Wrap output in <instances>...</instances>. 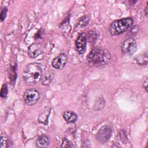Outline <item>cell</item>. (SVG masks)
<instances>
[{"mask_svg":"<svg viewBox=\"0 0 148 148\" xmlns=\"http://www.w3.org/2000/svg\"><path fill=\"white\" fill-rule=\"evenodd\" d=\"M42 77L40 65L36 62L28 64L23 72V78L28 85H34L38 83Z\"/></svg>","mask_w":148,"mask_h":148,"instance_id":"6da1fadb","label":"cell"},{"mask_svg":"<svg viewBox=\"0 0 148 148\" xmlns=\"http://www.w3.org/2000/svg\"><path fill=\"white\" fill-rule=\"evenodd\" d=\"M88 38L91 43H94L98 38V34L97 31L94 30H91L88 32Z\"/></svg>","mask_w":148,"mask_h":148,"instance_id":"2e32d148","label":"cell"},{"mask_svg":"<svg viewBox=\"0 0 148 148\" xmlns=\"http://www.w3.org/2000/svg\"><path fill=\"white\" fill-rule=\"evenodd\" d=\"M50 144V139L46 135H42L37 139L36 145L38 147L43 148L47 147Z\"/></svg>","mask_w":148,"mask_h":148,"instance_id":"8fae6325","label":"cell"},{"mask_svg":"<svg viewBox=\"0 0 148 148\" xmlns=\"http://www.w3.org/2000/svg\"><path fill=\"white\" fill-rule=\"evenodd\" d=\"M112 130L109 125H104L101 127L96 135V139L99 142L103 143L109 139L112 136Z\"/></svg>","mask_w":148,"mask_h":148,"instance_id":"8992f818","label":"cell"},{"mask_svg":"<svg viewBox=\"0 0 148 148\" xmlns=\"http://www.w3.org/2000/svg\"><path fill=\"white\" fill-rule=\"evenodd\" d=\"M8 94V86L6 83L3 84L2 86V88L1 89V93H0V95L1 97L2 98H6L7 95Z\"/></svg>","mask_w":148,"mask_h":148,"instance_id":"e0dca14e","label":"cell"},{"mask_svg":"<svg viewBox=\"0 0 148 148\" xmlns=\"http://www.w3.org/2000/svg\"><path fill=\"white\" fill-rule=\"evenodd\" d=\"M61 147H73L74 145L68 139L64 138V139H62Z\"/></svg>","mask_w":148,"mask_h":148,"instance_id":"d6986e66","label":"cell"},{"mask_svg":"<svg viewBox=\"0 0 148 148\" xmlns=\"http://www.w3.org/2000/svg\"><path fill=\"white\" fill-rule=\"evenodd\" d=\"M40 98L39 92L35 88H32L27 90L23 95L25 103L29 106L35 104Z\"/></svg>","mask_w":148,"mask_h":148,"instance_id":"277c9868","label":"cell"},{"mask_svg":"<svg viewBox=\"0 0 148 148\" xmlns=\"http://www.w3.org/2000/svg\"><path fill=\"white\" fill-rule=\"evenodd\" d=\"M7 13H8V8L6 6L3 7L1 9V14H0V19L1 21H3L5 20L6 17L7 16Z\"/></svg>","mask_w":148,"mask_h":148,"instance_id":"ffe728a7","label":"cell"},{"mask_svg":"<svg viewBox=\"0 0 148 148\" xmlns=\"http://www.w3.org/2000/svg\"><path fill=\"white\" fill-rule=\"evenodd\" d=\"M147 84H148V79H147V77H146V79H145V82H143V86L146 92H147Z\"/></svg>","mask_w":148,"mask_h":148,"instance_id":"44dd1931","label":"cell"},{"mask_svg":"<svg viewBox=\"0 0 148 148\" xmlns=\"http://www.w3.org/2000/svg\"><path fill=\"white\" fill-rule=\"evenodd\" d=\"M1 148H6L8 147V137L6 134L5 132H1Z\"/></svg>","mask_w":148,"mask_h":148,"instance_id":"9a60e30c","label":"cell"},{"mask_svg":"<svg viewBox=\"0 0 148 148\" xmlns=\"http://www.w3.org/2000/svg\"><path fill=\"white\" fill-rule=\"evenodd\" d=\"M54 77V74L52 72H47L43 75H42L41 80L42 84L44 86L49 85L52 81Z\"/></svg>","mask_w":148,"mask_h":148,"instance_id":"7c38bea8","label":"cell"},{"mask_svg":"<svg viewBox=\"0 0 148 148\" xmlns=\"http://www.w3.org/2000/svg\"><path fill=\"white\" fill-rule=\"evenodd\" d=\"M136 62L140 65H147V53H145L138 56L135 58Z\"/></svg>","mask_w":148,"mask_h":148,"instance_id":"5bb4252c","label":"cell"},{"mask_svg":"<svg viewBox=\"0 0 148 148\" xmlns=\"http://www.w3.org/2000/svg\"><path fill=\"white\" fill-rule=\"evenodd\" d=\"M67 56L65 53H61L52 61V66L57 69H63L67 62Z\"/></svg>","mask_w":148,"mask_h":148,"instance_id":"ba28073f","label":"cell"},{"mask_svg":"<svg viewBox=\"0 0 148 148\" xmlns=\"http://www.w3.org/2000/svg\"><path fill=\"white\" fill-rule=\"evenodd\" d=\"M105 106V100L104 99L100 97H98L95 102L94 108L95 110H100L103 109Z\"/></svg>","mask_w":148,"mask_h":148,"instance_id":"4fadbf2b","label":"cell"},{"mask_svg":"<svg viewBox=\"0 0 148 148\" xmlns=\"http://www.w3.org/2000/svg\"><path fill=\"white\" fill-rule=\"evenodd\" d=\"M43 52L42 45L35 42L31 44L28 49V54L31 58H35Z\"/></svg>","mask_w":148,"mask_h":148,"instance_id":"9c48e42d","label":"cell"},{"mask_svg":"<svg viewBox=\"0 0 148 148\" xmlns=\"http://www.w3.org/2000/svg\"><path fill=\"white\" fill-rule=\"evenodd\" d=\"M62 116L64 120L67 123H69V124L75 123L77 120V114L75 112L71 110H66L64 112Z\"/></svg>","mask_w":148,"mask_h":148,"instance_id":"30bf717a","label":"cell"},{"mask_svg":"<svg viewBox=\"0 0 148 148\" xmlns=\"http://www.w3.org/2000/svg\"><path fill=\"white\" fill-rule=\"evenodd\" d=\"M133 23L134 20L132 18H123L112 22L110 25L109 30L111 35H119L128 30Z\"/></svg>","mask_w":148,"mask_h":148,"instance_id":"3957f363","label":"cell"},{"mask_svg":"<svg viewBox=\"0 0 148 148\" xmlns=\"http://www.w3.org/2000/svg\"><path fill=\"white\" fill-rule=\"evenodd\" d=\"M87 45V35L85 32H80L75 40V46L77 53L82 55L84 53Z\"/></svg>","mask_w":148,"mask_h":148,"instance_id":"52a82bcc","label":"cell"},{"mask_svg":"<svg viewBox=\"0 0 148 148\" xmlns=\"http://www.w3.org/2000/svg\"><path fill=\"white\" fill-rule=\"evenodd\" d=\"M148 2H147V3H146V7L145 8V14L146 16V17H147V14H148Z\"/></svg>","mask_w":148,"mask_h":148,"instance_id":"7402d4cb","label":"cell"},{"mask_svg":"<svg viewBox=\"0 0 148 148\" xmlns=\"http://www.w3.org/2000/svg\"><path fill=\"white\" fill-rule=\"evenodd\" d=\"M121 49L122 51L125 54H134L137 49V45L135 39L133 38H127L123 42Z\"/></svg>","mask_w":148,"mask_h":148,"instance_id":"5b68a950","label":"cell"},{"mask_svg":"<svg viewBox=\"0 0 148 148\" xmlns=\"http://www.w3.org/2000/svg\"><path fill=\"white\" fill-rule=\"evenodd\" d=\"M88 62L94 66H99L107 64L110 60V54L107 50L93 48L87 56Z\"/></svg>","mask_w":148,"mask_h":148,"instance_id":"7a4b0ae2","label":"cell"},{"mask_svg":"<svg viewBox=\"0 0 148 148\" xmlns=\"http://www.w3.org/2000/svg\"><path fill=\"white\" fill-rule=\"evenodd\" d=\"M89 23V18L87 16H84L79 21V23L78 25L80 26L82 28L86 27Z\"/></svg>","mask_w":148,"mask_h":148,"instance_id":"ac0fdd59","label":"cell"}]
</instances>
